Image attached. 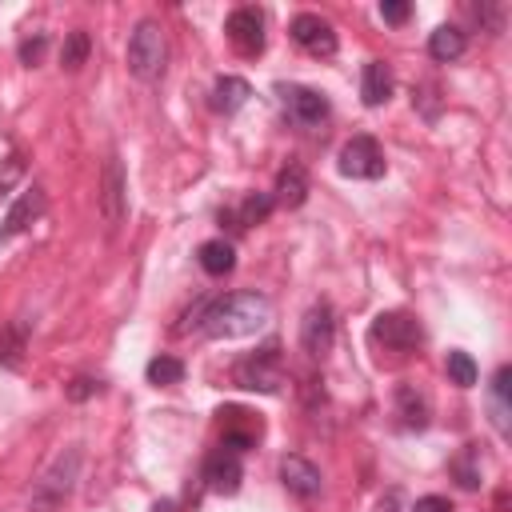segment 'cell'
Wrapping results in <instances>:
<instances>
[{"instance_id":"obj_33","label":"cell","mask_w":512,"mask_h":512,"mask_svg":"<svg viewBox=\"0 0 512 512\" xmlns=\"http://www.w3.org/2000/svg\"><path fill=\"white\" fill-rule=\"evenodd\" d=\"M376 512H400V496H396V492H388V496L376 504Z\"/></svg>"},{"instance_id":"obj_26","label":"cell","mask_w":512,"mask_h":512,"mask_svg":"<svg viewBox=\"0 0 512 512\" xmlns=\"http://www.w3.org/2000/svg\"><path fill=\"white\" fill-rule=\"evenodd\" d=\"M476 376H480V372H476V360H472L468 352H460V348L448 352V380H452L456 388H472Z\"/></svg>"},{"instance_id":"obj_15","label":"cell","mask_w":512,"mask_h":512,"mask_svg":"<svg viewBox=\"0 0 512 512\" xmlns=\"http://www.w3.org/2000/svg\"><path fill=\"white\" fill-rule=\"evenodd\" d=\"M388 96H392V68L384 60H368L360 72V100L368 108H380L388 104Z\"/></svg>"},{"instance_id":"obj_18","label":"cell","mask_w":512,"mask_h":512,"mask_svg":"<svg viewBox=\"0 0 512 512\" xmlns=\"http://www.w3.org/2000/svg\"><path fill=\"white\" fill-rule=\"evenodd\" d=\"M464 48H468V36H464L456 24H440V28L428 36V56H432V60H440V64L460 60V56H464Z\"/></svg>"},{"instance_id":"obj_24","label":"cell","mask_w":512,"mask_h":512,"mask_svg":"<svg viewBox=\"0 0 512 512\" xmlns=\"http://www.w3.org/2000/svg\"><path fill=\"white\" fill-rule=\"evenodd\" d=\"M144 376H148V384H160V388L180 384L184 380V360H176V356H152L148 368H144Z\"/></svg>"},{"instance_id":"obj_20","label":"cell","mask_w":512,"mask_h":512,"mask_svg":"<svg viewBox=\"0 0 512 512\" xmlns=\"http://www.w3.org/2000/svg\"><path fill=\"white\" fill-rule=\"evenodd\" d=\"M196 260H200V268H204L208 276H228V272L236 268V248H232L228 240H204V244L196 248Z\"/></svg>"},{"instance_id":"obj_30","label":"cell","mask_w":512,"mask_h":512,"mask_svg":"<svg viewBox=\"0 0 512 512\" xmlns=\"http://www.w3.org/2000/svg\"><path fill=\"white\" fill-rule=\"evenodd\" d=\"M408 16H412V4L408 0H384L380 4V20L384 24H404Z\"/></svg>"},{"instance_id":"obj_2","label":"cell","mask_w":512,"mask_h":512,"mask_svg":"<svg viewBox=\"0 0 512 512\" xmlns=\"http://www.w3.org/2000/svg\"><path fill=\"white\" fill-rule=\"evenodd\" d=\"M124 60H128V72H132L136 80H144V84L160 80V76H164V60H168L164 28H160L156 20H140V24L132 28V36H128Z\"/></svg>"},{"instance_id":"obj_32","label":"cell","mask_w":512,"mask_h":512,"mask_svg":"<svg viewBox=\"0 0 512 512\" xmlns=\"http://www.w3.org/2000/svg\"><path fill=\"white\" fill-rule=\"evenodd\" d=\"M412 512H452V504H448V496H420L412 504Z\"/></svg>"},{"instance_id":"obj_16","label":"cell","mask_w":512,"mask_h":512,"mask_svg":"<svg viewBox=\"0 0 512 512\" xmlns=\"http://www.w3.org/2000/svg\"><path fill=\"white\" fill-rule=\"evenodd\" d=\"M308 200V176L300 164H288L280 176H276V192H272V204L280 208H300Z\"/></svg>"},{"instance_id":"obj_5","label":"cell","mask_w":512,"mask_h":512,"mask_svg":"<svg viewBox=\"0 0 512 512\" xmlns=\"http://www.w3.org/2000/svg\"><path fill=\"white\" fill-rule=\"evenodd\" d=\"M368 336H372L376 344L392 348V352H408V348H420L424 328H420V320L408 316V312H380V316L372 320Z\"/></svg>"},{"instance_id":"obj_22","label":"cell","mask_w":512,"mask_h":512,"mask_svg":"<svg viewBox=\"0 0 512 512\" xmlns=\"http://www.w3.org/2000/svg\"><path fill=\"white\" fill-rule=\"evenodd\" d=\"M88 52H92V36H88L84 28L68 32L64 44H60V68H64V72H80V68L88 64Z\"/></svg>"},{"instance_id":"obj_17","label":"cell","mask_w":512,"mask_h":512,"mask_svg":"<svg viewBox=\"0 0 512 512\" xmlns=\"http://www.w3.org/2000/svg\"><path fill=\"white\" fill-rule=\"evenodd\" d=\"M44 212V192L40 188H28V192H20V200L8 208V216H4V228H0V236H12V232H24L36 216Z\"/></svg>"},{"instance_id":"obj_14","label":"cell","mask_w":512,"mask_h":512,"mask_svg":"<svg viewBox=\"0 0 512 512\" xmlns=\"http://www.w3.org/2000/svg\"><path fill=\"white\" fill-rule=\"evenodd\" d=\"M100 208H104V220H108V224H120V220H124V168H120V160H116V156L104 164Z\"/></svg>"},{"instance_id":"obj_27","label":"cell","mask_w":512,"mask_h":512,"mask_svg":"<svg viewBox=\"0 0 512 512\" xmlns=\"http://www.w3.org/2000/svg\"><path fill=\"white\" fill-rule=\"evenodd\" d=\"M20 352H24V328L12 324V328L4 332V340H0V364L20 368Z\"/></svg>"},{"instance_id":"obj_29","label":"cell","mask_w":512,"mask_h":512,"mask_svg":"<svg viewBox=\"0 0 512 512\" xmlns=\"http://www.w3.org/2000/svg\"><path fill=\"white\" fill-rule=\"evenodd\" d=\"M44 48H48V36L44 32H36V36H28V40H20V64H36L40 56H44Z\"/></svg>"},{"instance_id":"obj_19","label":"cell","mask_w":512,"mask_h":512,"mask_svg":"<svg viewBox=\"0 0 512 512\" xmlns=\"http://www.w3.org/2000/svg\"><path fill=\"white\" fill-rule=\"evenodd\" d=\"M248 96H252V88H248V80H240V76H220V80L212 84V108L224 112V116H232L236 108H244Z\"/></svg>"},{"instance_id":"obj_12","label":"cell","mask_w":512,"mask_h":512,"mask_svg":"<svg viewBox=\"0 0 512 512\" xmlns=\"http://www.w3.org/2000/svg\"><path fill=\"white\" fill-rule=\"evenodd\" d=\"M240 480H244V468H240V456H236V452H228V448L208 452V460H204V484H208L212 492L232 496V492L240 488Z\"/></svg>"},{"instance_id":"obj_25","label":"cell","mask_w":512,"mask_h":512,"mask_svg":"<svg viewBox=\"0 0 512 512\" xmlns=\"http://www.w3.org/2000/svg\"><path fill=\"white\" fill-rule=\"evenodd\" d=\"M452 476H456L460 488H480V452L472 444L452 460Z\"/></svg>"},{"instance_id":"obj_3","label":"cell","mask_w":512,"mask_h":512,"mask_svg":"<svg viewBox=\"0 0 512 512\" xmlns=\"http://www.w3.org/2000/svg\"><path fill=\"white\" fill-rule=\"evenodd\" d=\"M232 384L236 388H248V392H264V396H276L284 388V360H280V344H264L260 352L236 360L232 368Z\"/></svg>"},{"instance_id":"obj_13","label":"cell","mask_w":512,"mask_h":512,"mask_svg":"<svg viewBox=\"0 0 512 512\" xmlns=\"http://www.w3.org/2000/svg\"><path fill=\"white\" fill-rule=\"evenodd\" d=\"M280 484H284L292 496H300V500H316L320 488H324L320 468H316L312 460H304V456H284V460H280Z\"/></svg>"},{"instance_id":"obj_21","label":"cell","mask_w":512,"mask_h":512,"mask_svg":"<svg viewBox=\"0 0 512 512\" xmlns=\"http://www.w3.org/2000/svg\"><path fill=\"white\" fill-rule=\"evenodd\" d=\"M396 412L408 428H428V400L412 388V384H400L396 388Z\"/></svg>"},{"instance_id":"obj_11","label":"cell","mask_w":512,"mask_h":512,"mask_svg":"<svg viewBox=\"0 0 512 512\" xmlns=\"http://www.w3.org/2000/svg\"><path fill=\"white\" fill-rule=\"evenodd\" d=\"M220 420H224V436H220V448H228V452H248V448H256V440H260V420L252 416V412H244V408H220Z\"/></svg>"},{"instance_id":"obj_31","label":"cell","mask_w":512,"mask_h":512,"mask_svg":"<svg viewBox=\"0 0 512 512\" xmlns=\"http://www.w3.org/2000/svg\"><path fill=\"white\" fill-rule=\"evenodd\" d=\"M100 392V380H88V376H76L72 384H68V400H88V396H96Z\"/></svg>"},{"instance_id":"obj_1","label":"cell","mask_w":512,"mask_h":512,"mask_svg":"<svg viewBox=\"0 0 512 512\" xmlns=\"http://www.w3.org/2000/svg\"><path fill=\"white\" fill-rule=\"evenodd\" d=\"M268 316H272L268 296H260V292H228V296H216V300L204 304L200 332L212 336V340H240V336L260 332Z\"/></svg>"},{"instance_id":"obj_23","label":"cell","mask_w":512,"mask_h":512,"mask_svg":"<svg viewBox=\"0 0 512 512\" xmlns=\"http://www.w3.org/2000/svg\"><path fill=\"white\" fill-rule=\"evenodd\" d=\"M508 388H512V368L500 364L492 376V420H496L500 436H508Z\"/></svg>"},{"instance_id":"obj_6","label":"cell","mask_w":512,"mask_h":512,"mask_svg":"<svg viewBox=\"0 0 512 512\" xmlns=\"http://www.w3.org/2000/svg\"><path fill=\"white\" fill-rule=\"evenodd\" d=\"M76 468H80V452H76V448H68V456H60V460L44 472V480H36V492H32L36 512H52V508L72 492Z\"/></svg>"},{"instance_id":"obj_10","label":"cell","mask_w":512,"mask_h":512,"mask_svg":"<svg viewBox=\"0 0 512 512\" xmlns=\"http://www.w3.org/2000/svg\"><path fill=\"white\" fill-rule=\"evenodd\" d=\"M332 340H336V316H332V308L320 300V304H312V308L304 312L300 344H304L308 356H324V352L332 348Z\"/></svg>"},{"instance_id":"obj_7","label":"cell","mask_w":512,"mask_h":512,"mask_svg":"<svg viewBox=\"0 0 512 512\" xmlns=\"http://www.w3.org/2000/svg\"><path fill=\"white\" fill-rule=\"evenodd\" d=\"M224 32H228V44L240 52V56H260L264 52V12L260 8H232L228 20H224Z\"/></svg>"},{"instance_id":"obj_28","label":"cell","mask_w":512,"mask_h":512,"mask_svg":"<svg viewBox=\"0 0 512 512\" xmlns=\"http://www.w3.org/2000/svg\"><path fill=\"white\" fill-rule=\"evenodd\" d=\"M268 212H272V196H268V192H260V196H248V200L240 204V228H248V224H260Z\"/></svg>"},{"instance_id":"obj_9","label":"cell","mask_w":512,"mask_h":512,"mask_svg":"<svg viewBox=\"0 0 512 512\" xmlns=\"http://www.w3.org/2000/svg\"><path fill=\"white\" fill-rule=\"evenodd\" d=\"M280 100H284V112H288L300 128H316V124L328 120V112H332L328 96H320L316 88H304V84H284V88H280Z\"/></svg>"},{"instance_id":"obj_4","label":"cell","mask_w":512,"mask_h":512,"mask_svg":"<svg viewBox=\"0 0 512 512\" xmlns=\"http://www.w3.org/2000/svg\"><path fill=\"white\" fill-rule=\"evenodd\" d=\"M336 168H340V176H348V180H380L388 164H384V152H380V144H376L372 136H352V140L340 148Z\"/></svg>"},{"instance_id":"obj_8","label":"cell","mask_w":512,"mask_h":512,"mask_svg":"<svg viewBox=\"0 0 512 512\" xmlns=\"http://www.w3.org/2000/svg\"><path fill=\"white\" fill-rule=\"evenodd\" d=\"M288 36H292L304 52H312V56H336V28H332L324 16H316V12L292 16Z\"/></svg>"}]
</instances>
